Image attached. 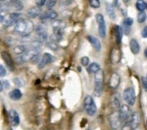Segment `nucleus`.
Returning <instances> with one entry per match:
<instances>
[{"instance_id":"1","label":"nucleus","mask_w":147,"mask_h":130,"mask_svg":"<svg viewBox=\"0 0 147 130\" xmlns=\"http://www.w3.org/2000/svg\"><path fill=\"white\" fill-rule=\"evenodd\" d=\"M33 30H34V24L30 20L20 18L14 24L13 32L21 37H27L33 31Z\"/></svg>"},{"instance_id":"2","label":"nucleus","mask_w":147,"mask_h":130,"mask_svg":"<svg viewBox=\"0 0 147 130\" xmlns=\"http://www.w3.org/2000/svg\"><path fill=\"white\" fill-rule=\"evenodd\" d=\"M103 82H104V72L102 70H98L94 73V93L96 96H100L103 91Z\"/></svg>"},{"instance_id":"3","label":"nucleus","mask_w":147,"mask_h":130,"mask_svg":"<svg viewBox=\"0 0 147 130\" xmlns=\"http://www.w3.org/2000/svg\"><path fill=\"white\" fill-rule=\"evenodd\" d=\"M84 108L89 116H94L97 112L96 104L91 95H87L84 99Z\"/></svg>"},{"instance_id":"4","label":"nucleus","mask_w":147,"mask_h":130,"mask_svg":"<svg viewBox=\"0 0 147 130\" xmlns=\"http://www.w3.org/2000/svg\"><path fill=\"white\" fill-rule=\"evenodd\" d=\"M39 54V49H36V48H29L24 53L19 55L20 56L18 58V61L19 62L20 64L27 62H30L32 60V58L36 56Z\"/></svg>"},{"instance_id":"5","label":"nucleus","mask_w":147,"mask_h":130,"mask_svg":"<svg viewBox=\"0 0 147 130\" xmlns=\"http://www.w3.org/2000/svg\"><path fill=\"white\" fill-rule=\"evenodd\" d=\"M123 99L127 105L132 106L135 103V100H136L134 89L132 88H126L123 93Z\"/></svg>"},{"instance_id":"6","label":"nucleus","mask_w":147,"mask_h":130,"mask_svg":"<svg viewBox=\"0 0 147 130\" xmlns=\"http://www.w3.org/2000/svg\"><path fill=\"white\" fill-rule=\"evenodd\" d=\"M96 21L98 24V29H99V34L102 38L106 37L107 35V26L105 18L102 14H97L96 15Z\"/></svg>"},{"instance_id":"7","label":"nucleus","mask_w":147,"mask_h":130,"mask_svg":"<svg viewBox=\"0 0 147 130\" xmlns=\"http://www.w3.org/2000/svg\"><path fill=\"white\" fill-rule=\"evenodd\" d=\"M20 18H21V14L19 12H12L9 16L5 18V20H4L3 24H4L5 28L11 27V26L14 25L20 19Z\"/></svg>"},{"instance_id":"8","label":"nucleus","mask_w":147,"mask_h":130,"mask_svg":"<svg viewBox=\"0 0 147 130\" xmlns=\"http://www.w3.org/2000/svg\"><path fill=\"white\" fill-rule=\"evenodd\" d=\"M108 121H109L110 127L113 130H117L121 126V123H122L118 112H113L108 117Z\"/></svg>"},{"instance_id":"9","label":"nucleus","mask_w":147,"mask_h":130,"mask_svg":"<svg viewBox=\"0 0 147 130\" xmlns=\"http://www.w3.org/2000/svg\"><path fill=\"white\" fill-rule=\"evenodd\" d=\"M119 116L120 118V121L122 122H125L128 120V118L131 115V109L129 108L128 105H120L119 108Z\"/></svg>"},{"instance_id":"10","label":"nucleus","mask_w":147,"mask_h":130,"mask_svg":"<svg viewBox=\"0 0 147 130\" xmlns=\"http://www.w3.org/2000/svg\"><path fill=\"white\" fill-rule=\"evenodd\" d=\"M36 32L37 34V40L40 41L42 43L45 42L48 39V32L46 30V28L42 24H38L36 27Z\"/></svg>"},{"instance_id":"11","label":"nucleus","mask_w":147,"mask_h":130,"mask_svg":"<svg viewBox=\"0 0 147 130\" xmlns=\"http://www.w3.org/2000/svg\"><path fill=\"white\" fill-rule=\"evenodd\" d=\"M127 121L130 122V124L131 125V127L134 129H136L137 127H139V125L141 123V117H140L139 113L138 112H133V113H131Z\"/></svg>"},{"instance_id":"12","label":"nucleus","mask_w":147,"mask_h":130,"mask_svg":"<svg viewBox=\"0 0 147 130\" xmlns=\"http://www.w3.org/2000/svg\"><path fill=\"white\" fill-rule=\"evenodd\" d=\"M54 60V56L49 54V53H44L42 55V59L40 60L39 63H38V69L42 70L43 69L45 66H47L48 64H49L50 62H52Z\"/></svg>"},{"instance_id":"13","label":"nucleus","mask_w":147,"mask_h":130,"mask_svg":"<svg viewBox=\"0 0 147 130\" xmlns=\"http://www.w3.org/2000/svg\"><path fill=\"white\" fill-rule=\"evenodd\" d=\"M9 121L12 127H18L20 123V117L18 113L15 109L9 111Z\"/></svg>"},{"instance_id":"14","label":"nucleus","mask_w":147,"mask_h":130,"mask_svg":"<svg viewBox=\"0 0 147 130\" xmlns=\"http://www.w3.org/2000/svg\"><path fill=\"white\" fill-rule=\"evenodd\" d=\"M57 16H58L57 12L55 11L50 9V10H48L43 14H42L41 17H40V19H41L42 22H47V21H49V20H55L57 18Z\"/></svg>"},{"instance_id":"15","label":"nucleus","mask_w":147,"mask_h":130,"mask_svg":"<svg viewBox=\"0 0 147 130\" xmlns=\"http://www.w3.org/2000/svg\"><path fill=\"white\" fill-rule=\"evenodd\" d=\"M120 83V76L114 72L111 75L110 80H109V87L112 89H116Z\"/></svg>"},{"instance_id":"16","label":"nucleus","mask_w":147,"mask_h":130,"mask_svg":"<svg viewBox=\"0 0 147 130\" xmlns=\"http://www.w3.org/2000/svg\"><path fill=\"white\" fill-rule=\"evenodd\" d=\"M1 56H2V59L4 60V62H5V64L7 65L8 69L11 71H13L14 70V64H13V61L11 59V55L7 51H2Z\"/></svg>"},{"instance_id":"17","label":"nucleus","mask_w":147,"mask_h":130,"mask_svg":"<svg viewBox=\"0 0 147 130\" xmlns=\"http://www.w3.org/2000/svg\"><path fill=\"white\" fill-rule=\"evenodd\" d=\"M42 13V10L40 7H33V8H30V10L27 11L26 12V16L29 18H36L37 17H39Z\"/></svg>"},{"instance_id":"18","label":"nucleus","mask_w":147,"mask_h":130,"mask_svg":"<svg viewBox=\"0 0 147 130\" xmlns=\"http://www.w3.org/2000/svg\"><path fill=\"white\" fill-rule=\"evenodd\" d=\"M88 40L89 41V43L92 44V46L94 48V49L97 52H100L101 50V44H100V40L97 37L94 36H88Z\"/></svg>"},{"instance_id":"19","label":"nucleus","mask_w":147,"mask_h":130,"mask_svg":"<svg viewBox=\"0 0 147 130\" xmlns=\"http://www.w3.org/2000/svg\"><path fill=\"white\" fill-rule=\"evenodd\" d=\"M121 59V52L119 49H113L111 53V61L113 64L118 63Z\"/></svg>"},{"instance_id":"20","label":"nucleus","mask_w":147,"mask_h":130,"mask_svg":"<svg viewBox=\"0 0 147 130\" xmlns=\"http://www.w3.org/2000/svg\"><path fill=\"white\" fill-rule=\"evenodd\" d=\"M111 103L114 108H116V109L119 108L121 103H120V95L119 93H115L113 95V96L111 98Z\"/></svg>"},{"instance_id":"21","label":"nucleus","mask_w":147,"mask_h":130,"mask_svg":"<svg viewBox=\"0 0 147 130\" xmlns=\"http://www.w3.org/2000/svg\"><path fill=\"white\" fill-rule=\"evenodd\" d=\"M24 9V5L21 2V0H15V1L11 5L10 10H12L13 12H18Z\"/></svg>"},{"instance_id":"22","label":"nucleus","mask_w":147,"mask_h":130,"mask_svg":"<svg viewBox=\"0 0 147 130\" xmlns=\"http://www.w3.org/2000/svg\"><path fill=\"white\" fill-rule=\"evenodd\" d=\"M100 70V64L97 63V62L89 63L87 66V70H88V72L89 74H94Z\"/></svg>"},{"instance_id":"23","label":"nucleus","mask_w":147,"mask_h":130,"mask_svg":"<svg viewBox=\"0 0 147 130\" xmlns=\"http://www.w3.org/2000/svg\"><path fill=\"white\" fill-rule=\"evenodd\" d=\"M130 49H131V51L134 54V55H136V54H138V52H139V50H140V46H139V44H138V41L137 40H135V39H131V41H130Z\"/></svg>"},{"instance_id":"24","label":"nucleus","mask_w":147,"mask_h":130,"mask_svg":"<svg viewBox=\"0 0 147 130\" xmlns=\"http://www.w3.org/2000/svg\"><path fill=\"white\" fill-rule=\"evenodd\" d=\"M22 95H23V94H22V92L20 91V89H13V90H12L11 92H10V94H9L10 98H11V100H13V101H18V100H20V99L22 98Z\"/></svg>"},{"instance_id":"25","label":"nucleus","mask_w":147,"mask_h":130,"mask_svg":"<svg viewBox=\"0 0 147 130\" xmlns=\"http://www.w3.org/2000/svg\"><path fill=\"white\" fill-rule=\"evenodd\" d=\"M114 34H115V37L117 40V43L119 44H120L121 41H122V37H123V30L122 28L119 25H116L114 27Z\"/></svg>"},{"instance_id":"26","label":"nucleus","mask_w":147,"mask_h":130,"mask_svg":"<svg viewBox=\"0 0 147 130\" xmlns=\"http://www.w3.org/2000/svg\"><path fill=\"white\" fill-rule=\"evenodd\" d=\"M30 48V46L28 45H24V44H19V45H17L13 48V51L15 54L17 55H21L23 53H24L28 49Z\"/></svg>"},{"instance_id":"27","label":"nucleus","mask_w":147,"mask_h":130,"mask_svg":"<svg viewBox=\"0 0 147 130\" xmlns=\"http://www.w3.org/2000/svg\"><path fill=\"white\" fill-rule=\"evenodd\" d=\"M107 14L109 16V18L113 20L115 19L116 16H115V12H114V7L112 4H107Z\"/></svg>"},{"instance_id":"28","label":"nucleus","mask_w":147,"mask_h":130,"mask_svg":"<svg viewBox=\"0 0 147 130\" xmlns=\"http://www.w3.org/2000/svg\"><path fill=\"white\" fill-rule=\"evenodd\" d=\"M146 5H147V4L144 1H143V0H138L136 4V8L139 12H144L146 9Z\"/></svg>"},{"instance_id":"29","label":"nucleus","mask_w":147,"mask_h":130,"mask_svg":"<svg viewBox=\"0 0 147 130\" xmlns=\"http://www.w3.org/2000/svg\"><path fill=\"white\" fill-rule=\"evenodd\" d=\"M137 20H138V24H143V23H144V21L146 20V13L144 12H144H138Z\"/></svg>"},{"instance_id":"30","label":"nucleus","mask_w":147,"mask_h":130,"mask_svg":"<svg viewBox=\"0 0 147 130\" xmlns=\"http://www.w3.org/2000/svg\"><path fill=\"white\" fill-rule=\"evenodd\" d=\"M10 5L4 3V2H1L0 3V14H3L4 12H7L10 11Z\"/></svg>"},{"instance_id":"31","label":"nucleus","mask_w":147,"mask_h":130,"mask_svg":"<svg viewBox=\"0 0 147 130\" xmlns=\"http://www.w3.org/2000/svg\"><path fill=\"white\" fill-rule=\"evenodd\" d=\"M132 24H133V19L131 18H125L122 21V26H125V27H131Z\"/></svg>"},{"instance_id":"32","label":"nucleus","mask_w":147,"mask_h":130,"mask_svg":"<svg viewBox=\"0 0 147 130\" xmlns=\"http://www.w3.org/2000/svg\"><path fill=\"white\" fill-rule=\"evenodd\" d=\"M47 46L53 51H56L58 49V44L56 42H53V41H49L47 43Z\"/></svg>"},{"instance_id":"33","label":"nucleus","mask_w":147,"mask_h":130,"mask_svg":"<svg viewBox=\"0 0 147 130\" xmlns=\"http://www.w3.org/2000/svg\"><path fill=\"white\" fill-rule=\"evenodd\" d=\"M55 4H56V0H47L45 5L48 10H50L55 5Z\"/></svg>"},{"instance_id":"34","label":"nucleus","mask_w":147,"mask_h":130,"mask_svg":"<svg viewBox=\"0 0 147 130\" xmlns=\"http://www.w3.org/2000/svg\"><path fill=\"white\" fill-rule=\"evenodd\" d=\"M120 130H134V128L131 127V125L130 124V122L128 121H125L124 125L121 127V129Z\"/></svg>"},{"instance_id":"35","label":"nucleus","mask_w":147,"mask_h":130,"mask_svg":"<svg viewBox=\"0 0 147 130\" xmlns=\"http://www.w3.org/2000/svg\"><path fill=\"white\" fill-rule=\"evenodd\" d=\"M89 4H90L91 7H93L94 9H97L100 6V3L99 0H89Z\"/></svg>"},{"instance_id":"36","label":"nucleus","mask_w":147,"mask_h":130,"mask_svg":"<svg viewBox=\"0 0 147 130\" xmlns=\"http://www.w3.org/2000/svg\"><path fill=\"white\" fill-rule=\"evenodd\" d=\"M89 62H90V60H89V58H88V56H83V57L81 59V63H82V66L87 67L88 65L89 64Z\"/></svg>"},{"instance_id":"37","label":"nucleus","mask_w":147,"mask_h":130,"mask_svg":"<svg viewBox=\"0 0 147 130\" xmlns=\"http://www.w3.org/2000/svg\"><path fill=\"white\" fill-rule=\"evenodd\" d=\"M63 27H64V24L61 22V21H56L53 24V28H56V29H61L63 30Z\"/></svg>"},{"instance_id":"38","label":"nucleus","mask_w":147,"mask_h":130,"mask_svg":"<svg viewBox=\"0 0 147 130\" xmlns=\"http://www.w3.org/2000/svg\"><path fill=\"white\" fill-rule=\"evenodd\" d=\"M46 1H47V0H36V6H37V7L42 8V6H44V5H45Z\"/></svg>"},{"instance_id":"39","label":"nucleus","mask_w":147,"mask_h":130,"mask_svg":"<svg viewBox=\"0 0 147 130\" xmlns=\"http://www.w3.org/2000/svg\"><path fill=\"white\" fill-rule=\"evenodd\" d=\"M6 75V70L3 66V65H0V77H5Z\"/></svg>"},{"instance_id":"40","label":"nucleus","mask_w":147,"mask_h":130,"mask_svg":"<svg viewBox=\"0 0 147 130\" xmlns=\"http://www.w3.org/2000/svg\"><path fill=\"white\" fill-rule=\"evenodd\" d=\"M141 81H142L143 88H144V90L147 92V78H145V77H142Z\"/></svg>"},{"instance_id":"41","label":"nucleus","mask_w":147,"mask_h":130,"mask_svg":"<svg viewBox=\"0 0 147 130\" xmlns=\"http://www.w3.org/2000/svg\"><path fill=\"white\" fill-rule=\"evenodd\" d=\"M13 82H14V83H15V84H16V85H18V87H22V86H24L23 82H22L19 78H15V79L13 80Z\"/></svg>"},{"instance_id":"42","label":"nucleus","mask_w":147,"mask_h":130,"mask_svg":"<svg viewBox=\"0 0 147 130\" xmlns=\"http://www.w3.org/2000/svg\"><path fill=\"white\" fill-rule=\"evenodd\" d=\"M141 35L144 38H147V25L144 27V29L142 30Z\"/></svg>"},{"instance_id":"43","label":"nucleus","mask_w":147,"mask_h":130,"mask_svg":"<svg viewBox=\"0 0 147 130\" xmlns=\"http://www.w3.org/2000/svg\"><path fill=\"white\" fill-rule=\"evenodd\" d=\"M61 3L64 5H68L72 3V0H61Z\"/></svg>"},{"instance_id":"44","label":"nucleus","mask_w":147,"mask_h":130,"mask_svg":"<svg viewBox=\"0 0 147 130\" xmlns=\"http://www.w3.org/2000/svg\"><path fill=\"white\" fill-rule=\"evenodd\" d=\"M3 84H5L4 85V87H5V89H9L11 86H10V83H9V82L8 81H5L4 83H3Z\"/></svg>"},{"instance_id":"45","label":"nucleus","mask_w":147,"mask_h":130,"mask_svg":"<svg viewBox=\"0 0 147 130\" xmlns=\"http://www.w3.org/2000/svg\"><path fill=\"white\" fill-rule=\"evenodd\" d=\"M5 20V16H3V14H0V24L4 23Z\"/></svg>"},{"instance_id":"46","label":"nucleus","mask_w":147,"mask_h":130,"mask_svg":"<svg viewBox=\"0 0 147 130\" xmlns=\"http://www.w3.org/2000/svg\"><path fill=\"white\" fill-rule=\"evenodd\" d=\"M3 89H4V84L1 81H0V92H2Z\"/></svg>"},{"instance_id":"47","label":"nucleus","mask_w":147,"mask_h":130,"mask_svg":"<svg viewBox=\"0 0 147 130\" xmlns=\"http://www.w3.org/2000/svg\"><path fill=\"white\" fill-rule=\"evenodd\" d=\"M118 2H119V0H113V5H118Z\"/></svg>"},{"instance_id":"48","label":"nucleus","mask_w":147,"mask_h":130,"mask_svg":"<svg viewBox=\"0 0 147 130\" xmlns=\"http://www.w3.org/2000/svg\"><path fill=\"white\" fill-rule=\"evenodd\" d=\"M144 56H145V57H147V48L144 50Z\"/></svg>"},{"instance_id":"49","label":"nucleus","mask_w":147,"mask_h":130,"mask_svg":"<svg viewBox=\"0 0 147 130\" xmlns=\"http://www.w3.org/2000/svg\"><path fill=\"white\" fill-rule=\"evenodd\" d=\"M123 1H124L125 3H128V2L130 1V0H123Z\"/></svg>"},{"instance_id":"50","label":"nucleus","mask_w":147,"mask_h":130,"mask_svg":"<svg viewBox=\"0 0 147 130\" xmlns=\"http://www.w3.org/2000/svg\"><path fill=\"white\" fill-rule=\"evenodd\" d=\"M134 130H141V129H139L138 127H137V128H136V129H134Z\"/></svg>"},{"instance_id":"51","label":"nucleus","mask_w":147,"mask_h":130,"mask_svg":"<svg viewBox=\"0 0 147 130\" xmlns=\"http://www.w3.org/2000/svg\"><path fill=\"white\" fill-rule=\"evenodd\" d=\"M4 1V0H0V3H1V2H3Z\"/></svg>"},{"instance_id":"52","label":"nucleus","mask_w":147,"mask_h":130,"mask_svg":"<svg viewBox=\"0 0 147 130\" xmlns=\"http://www.w3.org/2000/svg\"><path fill=\"white\" fill-rule=\"evenodd\" d=\"M146 127H147V120H146Z\"/></svg>"},{"instance_id":"53","label":"nucleus","mask_w":147,"mask_h":130,"mask_svg":"<svg viewBox=\"0 0 147 130\" xmlns=\"http://www.w3.org/2000/svg\"><path fill=\"white\" fill-rule=\"evenodd\" d=\"M87 130H90V129H89V128H88V129H87Z\"/></svg>"},{"instance_id":"54","label":"nucleus","mask_w":147,"mask_h":130,"mask_svg":"<svg viewBox=\"0 0 147 130\" xmlns=\"http://www.w3.org/2000/svg\"><path fill=\"white\" fill-rule=\"evenodd\" d=\"M146 9H147V5H146Z\"/></svg>"},{"instance_id":"55","label":"nucleus","mask_w":147,"mask_h":130,"mask_svg":"<svg viewBox=\"0 0 147 130\" xmlns=\"http://www.w3.org/2000/svg\"><path fill=\"white\" fill-rule=\"evenodd\" d=\"M10 130H13V129H10Z\"/></svg>"},{"instance_id":"56","label":"nucleus","mask_w":147,"mask_h":130,"mask_svg":"<svg viewBox=\"0 0 147 130\" xmlns=\"http://www.w3.org/2000/svg\"></svg>"}]
</instances>
